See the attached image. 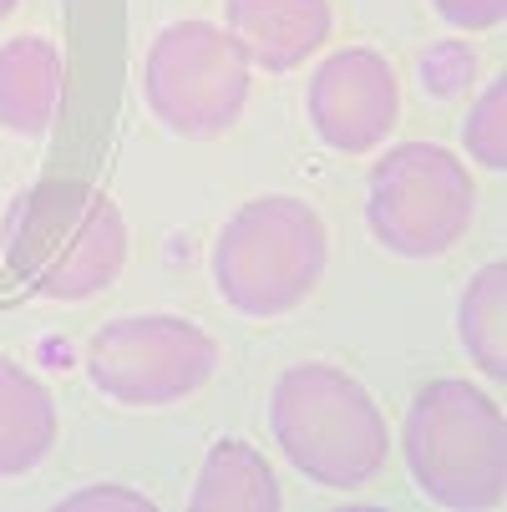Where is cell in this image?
I'll return each mask as SVG.
<instances>
[{
	"instance_id": "obj_16",
	"label": "cell",
	"mask_w": 507,
	"mask_h": 512,
	"mask_svg": "<svg viewBox=\"0 0 507 512\" xmlns=\"http://www.w3.org/2000/svg\"><path fill=\"white\" fill-rule=\"evenodd\" d=\"M431 6L457 31H487V26H502L507 16V0H431Z\"/></svg>"
},
{
	"instance_id": "obj_9",
	"label": "cell",
	"mask_w": 507,
	"mask_h": 512,
	"mask_svg": "<svg viewBox=\"0 0 507 512\" xmlns=\"http://www.w3.org/2000/svg\"><path fill=\"white\" fill-rule=\"evenodd\" d=\"M224 21L249 66L284 77L330 41L335 11L330 0H224Z\"/></svg>"
},
{
	"instance_id": "obj_7",
	"label": "cell",
	"mask_w": 507,
	"mask_h": 512,
	"mask_svg": "<svg viewBox=\"0 0 507 512\" xmlns=\"http://www.w3.org/2000/svg\"><path fill=\"white\" fill-rule=\"evenodd\" d=\"M219 371V340L183 315H117L87 340V381L132 411L198 396Z\"/></svg>"
},
{
	"instance_id": "obj_6",
	"label": "cell",
	"mask_w": 507,
	"mask_h": 512,
	"mask_svg": "<svg viewBox=\"0 0 507 512\" xmlns=\"http://www.w3.org/2000/svg\"><path fill=\"white\" fill-rule=\"evenodd\" d=\"M254 87V66L239 51V41L213 21H173L153 36L148 61H142V97L148 112L193 142L224 137Z\"/></svg>"
},
{
	"instance_id": "obj_14",
	"label": "cell",
	"mask_w": 507,
	"mask_h": 512,
	"mask_svg": "<svg viewBox=\"0 0 507 512\" xmlns=\"http://www.w3.org/2000/svg\"><path fill=\"white\" fill-rule=\"evenodd\" d=\"M462 148L487 173H502L507 168V82L502 77L472 102V112L462 122Z\"/></svg>"
},
{
	"instance_id": "obj_15",
	"label": "cell",
	"mask_w": 507,
	"mask_h": 512,
	"mask_svg": "<svg viewBox=\"0 0 507 512\" xmlns=\"http://www.w3.org/2000/svg\"><path fill=\"white\" fill-rule=\"evenodd\" d=\"M421 71H426V82H431V92H437V97H457L477 77V56L467 46H457V41H442L437 51L421 61Z\"/></svg>"
},
{
	"instance_id": "obj_13",
	"label": "cell",
	"mask_w": 507,
	"mask_h": 512,
	"mask_svg": "<svg viewBox=\"0 0 507 512\" xmlns=\"http://www.w3.org/2000/svg\"><path fill=\"white\" fill-rule=\"evenodd\" d=\"M457 335L467 360L487 381L507 376V264L492 259L482 264L467 289H462V305H457Z\"/></svg>"
},
{
	"instance_id": "obj_3",
	"label": "cell",
	"mask_w": 507,
	"mask_h": 512,
	"mask_svg": "<svg viewBox=\"0 0 507 512\" xmlns=\"http://www.w3.org/2000/svg\"><path fill=\"white\" fill-rule=\"evenodd\" d=\"M401 457L416 492L452 512H492L507 492V421L477 381L442 376L411 396Z\"/></svg>"
},
{
	"instance_id": "obj_10",
	"label": "cell",
	"mask_w": 507,
	"mask_h": 512,
	"mask_svg": "<svg viewBox=\"0 0 507 512\" xmlns=\"http://www.w3.org/2000/svg\"><path fill=\"white\" fill-rule=\"evenodd\" d=\"M66 92L61 51L46 36H11L0 46V127L16 137H46Z\"/></svg>"
},
{
	"instance_id": "obj_12",
	"label": "cell",
	"mask_w": 507,
	"mask_h": 512,
	"mask_svg": "<svg viewBox=\"0 0 507 512\" xmlns=\"http://www.w3.org/2000/svg\"><path fill=\"white\" fill-rule=\"evenodd\" d=\"M279 507L284 492L264 452H254L239 436H219L193 477L188 512H279Z\"/></svg>"
},
{
	"instance_id": "obj_18",
	"label": "cell",
	"mask_w": 507,
	"mask_h": 512,
	"mask_svg": "<svg viewBox=\"0 0 507 512\" xmlns=\"http://www.w3.org/2000/svg\"><path fill=\"white\" fill-rule=\"evenodd\" d=\"M16 6H21V0H0V21H6V16H11Z\"/></svg>"
},
{
	"instance_id": "obj_2",
	"label": "cell",
	"mask_w": 507,
	"mask_h": 512,
	"mask_svg": "<svg viewBox=\"0 0 507 512\" xmlns=\"http://www.w3.org/2000/svg\"><path fill=\"white\" fill-rule=\"evenodd\" d=\"M269 431L284 462L330 492L366 487L391 457V426L376 396L325 360L279 371L269 391Z\"/></svg>"
},
{
	"instance_id": "obj_8",
	"label": "cell",
	"mask_w": 507,
	"mask_h": 512,
	"mask_svg": "<svg viewBox=\"0 0 507 512\" xmlns=\"http://www.w3.org/2000/svg\"><path fill=\"white\" fill-rule=\"evenodd\" d=\"M310 127L335 153H371L391 137L401 117L396 66L376 46H340L330 51L305 92Z\"/></svg>"
},
{
	"instance_id": "obj_1",
	"label": "cell",
	"mask_w": 507,
	"mask_h": 512,
	"mask_svg": "<svg viewBox=\"0 0 507 512\" xmlns=\"http://www.w3.org/2000/svg\"><path fill=\"white\" fill-rule=\"evenodd\" d=\"M0 254L31 295L61 305L92 300L127 264V218L102 188L51 178L11 198Z\"/></svg>"
},
{
	"instance_id": "obj_11",
	"label": "cell",
	"mask_w": 507,
	"mask_h": 512,
	"mask_svg": "<svg viewBox=\"0 0 507 512\" xmlns=\"http://www.w3.org/2000/svg\"><path fill=\"white\" fill-rule=\"evenodd\" d=\"M56 447V401L41 376L0 355V477L36 472Z\"/></svg>"
},
{
	"instance_id": "obj_4",
	"label": "cell",
	"mask_w": 507,
	"mask_h": 512,
	"mask_svg": "<svg viewBox=\"0 0 507 512\" xmlns=\"http://www.w3.org/2000/svg\"><path fill=\"white\" fill-rule=\"evenodd\" d=\"M208 264L234 315L279 320L320 289L330 264V229L305 198L264 193L234 208V218L213 239Z\"/></svg>"
},
{
	"instance_id": "obj_17",
	"label": "cell",
	"mask_w": 507,
	"mask_h": 512,
	"mask_svg": "<svg viewBox=\"0 0 507 512\" xmlns=\"http://www.w3.org/2000/svg\"><path fill=\"white\" fill-rule=\"evenodd\" d=\"M61 507H66V512H71V507H132V512H148L153 502L137 497L132 487H87V492H71Z\"/></svg>"
},
{
	"instance_id": "obj_5",
	"label": "cell",
	"mask_w": 507,
	"mask_h": 512,
	"mask_svg": "<svg viewBox=\"0 0 507 512\" xmlns=\"http://www.w3.org/2000/svg\"><path fill=\"white\" fill-rule=\"evenodd\" d=\"M477 218L472 168L442 142H396L366 178V229L396 259H437Z\"/></svg>"
}]
</instances>
